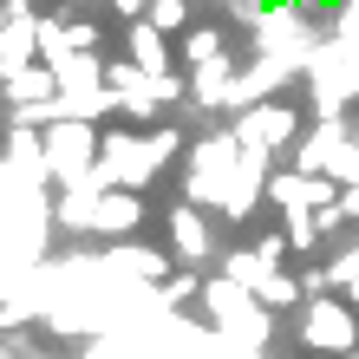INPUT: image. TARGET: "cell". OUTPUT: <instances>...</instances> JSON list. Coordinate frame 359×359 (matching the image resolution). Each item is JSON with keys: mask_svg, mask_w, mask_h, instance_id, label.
Masks as SVG:
<instances>
[{"mask_svg": "<svg viewBox=\"0 0 359 359\" xmlns=\"http://www.w3.org/2000/svg\"><path fill=\"white\" fill-rule=\"evenodd\" d=\"M189 294H196V274H170L163 281V301H189Z\"/></svg>", "mask_w": 359, "mask_h": 359, "instance_id": "6", "label": "cell"}, {"mask_svg": "<svg viewBox=\"0 0 359 359\" xmlns=\"http://www.w3.org/2000/svg\"><path fill=\"white\" fill-rule=\"evenodd\" d=\"M353 294H359V287H353Z\"/></svg>", "mask_w": 359, "mask_h": 359, "instance_id": "8", "label": "cell"}, {"mask_svg": "<svg viewBox=\"0 0 359 359\" xmlns=\"http://www.w3.org/2000/svg\"><path fill=\"white\" fill-rule=\"evenodd\" d=\"M92 222H98V229H131V222H137V203H131V196H104Z\"/></svg>", "mask_w": 359, "mask_h": 359, "instance_id": "3", "label": "cell"}, {"mask_svg": "<svg viewBox=\"0 0 359 359\" xmlns=\"http://www.w3.org/2000/svg\"><path fill=\"white\" fill-rule=\"evenodd\" d=\"M170 229H177V248H183V262H203V255H209V236H203V222L189 216V209H177V216H170Z\"/></svg>", "mask_w": 359, "mask_h": 359, "instance_id": "2", "label": "cell"}, {"mask_svg": "<svg viewBox=\"0 0 359 359\" xmlns=\"http://www.w3.org/2000/svg\"><path fill=\"white\" fill-rule=\"evenodd\" d=\"M301 340L320 346V353H353V313L340 301H307V320H301Z\"/></svg>", "mask_w": 359, "mask_h": 359, "instance_id": "1", "label": "cell"}, {"mask_svg": "<svg viewBox=\"0 0 359 359\" xmlns=\"http://www.w3.org/2000/svg\"><path fill=\"white\" fill-rule=\"evenodd\" d=\"M255 301H268V307H281V301H301V281H287V274H268V281L255 287Z\"/></svg>", "mask_w": 359, "mask_h": 359, "instance_id": "4", "label": "cell"}, {"mask_svg": "<svg viewBox=\"0 0 359 359\" xmlns=\"http://www.w3.org/2000/svg\"><path fill=\"white\" fill-rule=\"evenodd\" d=\"M327 274H333V281H353V287H359V248H346V255H340V262H333Z\"/></svg>", "mask_w": 359, "mask_h": 359, "instance_id": "5", "label": "cell"}, {"mask_svg": "<svg viewBox=\"0 0 359 359\" xmlns=\"http://www.w3.org/2000/svg\"><path fill=\"white\" fill-rule=\"evenodd\" d=\"M346 359H359V353H346Z\"/></svg>", "mask_w": 359, "mask_h": 359, "instance_id": "7", "label": "cell"}]
</instances>
